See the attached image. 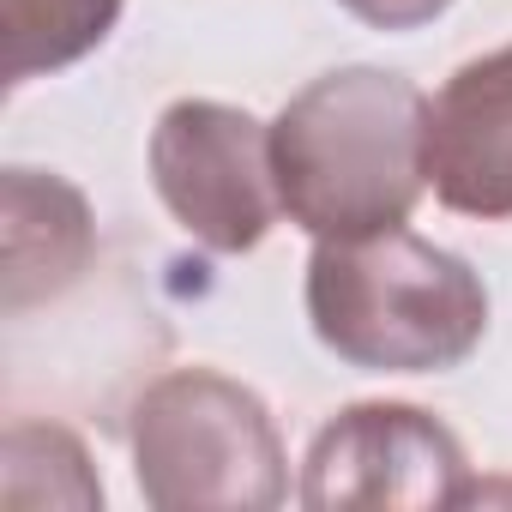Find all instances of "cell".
Masks as SVG:
<instances>
[{
    "mask_svg": "<svg viewBox=\"0 0 512 512\" xmlns=\"http://www.w3.org/2000/svg\"><path fill=\"white\" fill-rule=\"evenodd\" d=\"M97 253L91 205L73 181L49 169H7L0 181V272H7V314L67 296Z\"/></svg>",
    "mask_w": 512,
    "mask_h": 512,
    "instance_id": "obj_7",
    "label": "cell"
},
{
    "mask_svg": "<svg viewBox=\"0 0 512 512\" xmlns=\"http://www.w3.org/2000/svg\"><path fill=\"white\" fill-rule=\"evenodd\" d=\"M338 7L356 13L374 31H422V25H434L452 7V0H338Z\"/></svg>",
    "mask_w": 512,
    "mask_h": 512,
    "instance_id": "obj_10",
    "label": "cell"
},
{
    "mask_svg": "<svg viewBox=\"0 0 512 512\" xmlns=\"http://www.w3.org/2000/svg\"><path fill=\"white\" fill-rule=\"evenodd\" d=\"M314 338L368 374H446L488 332V290L458 253L398 229L314 241L308 260Z\"/></svg>",
    "mask_w": 512,
    "mask_h": 512,
    "instance_id": "obj_2",
    "label": "cell"
},
{
    "mask_svg": "<svg viewBox=\"0 0 512 512\" xmlns=\"http://www.w3.org/2000/svg\"><path fill=\"white\" fill-rule=\"evenodd\" d=\"M133 476L157 512H272L290 494L266 398L217 368H175L139 392Z\"/></svg>",
    "mask_w": 512,
    "mask_h": 512,
    "instance_id": "obj_3",
    "label": "cell"
},
{
    "mask_svg": "<svg viewBox=\"0 0 512 512\" xmlns=\"http://www.w3.org/2000/svg\"><path fill=\"white\" fill-rule=\"evenodd\" d=\"M49 464V500L55 506H103V482L91 476L85 446L55 428V422H13L7 428V506H31V482L25 470Z\"/></svg>",
    "mask_w": 512,
    "mask_h": 512,
    "instance_id": "obj_9",
    "label": "cell"
},
{
    "mask_svg": "<svg viewBox=\"0 0 512 512\" xmlns=\"http://www.w3.org/2000/svg\"><path fill=\"white\" fill-rule=\"evenodd\" d=\"M428 187L458 217H512V43L440 85L428 109Z\"/></svg>",
    "mask_w": 512,
    "mask_h": 512,
    "instance_id": "obj_6",
    "label": "cell"
},
{
    "mask_svg": "<svg viewBox=\"0 0 512 512\" xmlns=\"http://www.w3.org/2000/svg\"><path fill=\"white\" fill-rule=\"evenodd\" d=\"M428 97L404 73L338 67L272 121L284 217L314 241H356L410 223L428 193Z\"/></svg>",
    "mask_w": 512,
    "mask_h": 512,
    "instance_id": "obj_1",
    "label": "cell"
},
{
    "mask_svg": "<svg viewBox=\"0 0 512 512\" xmlns=\"http://www.w3.org/2000/svg\"><path fill=\"white\" fill-rule=\"evenodd\" d=\"M464 488H470V458H464L458 434L416 404H350V410H338L314 434L308 464H302V506L308 512L464 506Z\"/></svg>",
    "mask_w": 512,
    "mask_h": 512,
    "instance_id": "obj_5",
    "label": "cell"
},
{
    "mask_svg": "<svg viewBox=\"0 0 512 512\" xmlns=\"http://www.w3.org/2000/svg\"><path fill=\"white\" fill-rule=\"evenodd\" d=\"M121 19V0H0L7 85H31L85 61Z\"/></svg>",
    "mask_w": 512,
    "mask_h": 512,
    "instance_id": "obj_8",
    "label": "cell"
},
{
    "mask_svg": "<svg viewBox=\"0 0 512 512\" xmlns=\"http://www.w3.org/2000/svg\"><path fill=\"white\" fill-rule=\"evenodd\" d=\"M151 187L163 211L211 253H253L284 217L272 127L211 97H181L157 115Z\"/></svg>",
    "mask_w": 512,
    "mask_h": 512,
    "instance_id": "obj_4",
    "label": "cell"
}]
</instances>
